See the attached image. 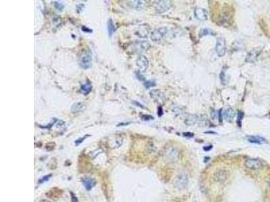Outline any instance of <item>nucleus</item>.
<instances>
[{
    "label": "nucleus",
    "mask_w": 270,
    "mask_h": 202,
    "mask_svg": "<svg viewBox=\"0 0 270 202\" xmlns=\"http://www.w3.org/2000/svg\"><path fill=\"white\" fill-rule=\"evenodd\" d=\"M171 1H166V0H161V1H157L154 4V7L158 13H164L170 9L172 7Z\"/></svg>",
    "instance_id": "nucleus-4"
},
{
    "label": "nucleus",
    "mask_w": 270,
    "mask_h": 202,
    "mask_svg": "<svg viewBox=\"0 0 270 202\" xmlns=\"http://www.w3.org/2000/svg\"><path fill=\"white\" fill-rule=\"evenodd\" d=\"M228 177V174L226 170L220 169L213 174V179L218 183L225 182Z\"/></svg>",
    "instance_id": "nucleus-10"
},
{
    "label": "nucleus",
    "mask_w": 270,
    "mask_h": 202,
    "mask_svg": "<svg viewBox=\"0 0 270 202\" xmlns=\"http://www.w3.org/2000/svg\"><path fill=\"white\" fill-rule=\"evenodd\" d=\"M247 139L248 142L251 144H263L266 143V140L263 137L258 136H249L247 137Z\"/></svg>",
    "instance_id": "nucleus-12"
},
{
    "label": "nucleus",
    "mask_w": 270,
    "mask_h": 202,
    "mask_svg": "<svg viewBox=\"0 0 270 202\" xmlns=\"http://www.w3.org/2000/svg\"><path fill=\"white\" fill-rule=\"evenodd\" d=\"M142 119L144 121H149L151 119H153V117H151V115H143Z\"/></svg>",
    "instance_id": "nucleus-31"
},
{
    "label": "nucleus",
    "mask_w": 270,
    "mask_h": 202,
    "mask_svg": "<svg viewBox=\"0 0 270 202\" xmlns=\"http://www.w3.org/2000/svg\"><path fill=\"white\" fill-rule=\"evenodd\" d=\"M259 51H257L256 50H253L250 51L249 53H248V55H247V57H246V61L247 62H254L255 61L256 58L257 57V56L259 55Z\"/></svg>",
    "instance_id": "nucleus-15"
},
{
    "label": "nucleus",
    "mask_w": 270,
    "mask_h": 202,
    "mask_svg": "<svg viewBox=\"0 0 270 202\" xmlns=\"http://www.w3.org/2000/svg\"><path fill=\"white\" fill-rule=\"evenodd\" d=\"M243 117H244V113L241 111L238 112V119H237V122L238 123H241V121L243 119Z\"/></svg>",
    "instance_id": "nucleus-27"
},
{
    "label": "nucleus",
    "mask_w": 270,
    "mask_h": 202,
    "mask_svg": "<svg viewBox=\"0 0 270 202\" xmlns=\"http://www.w3.org/2000/svg\"><path fill=\"white\" fill-rule=\"evenodd\" d=\"M209 34H210L209 30L207 29V28L201 29V31H200V32H199L200 37H204V36H206V35H208Z\"/></svg>",
    "instance_id": "nucleus-24"
},
{
    "label": "nucleus",
    "mask_w": 270,
    "mask_h": 202,
    "mask_svg": "<svg viewBox=\"0 0 270 202\" xmlns=\"http://www.w3.org/2000/svg\"><path fill=\"white\" fill-rule=\"evenodd\" d=\"M82 31L83 32H86V33H91V32H93V30L88 28H87V27H86L85 26H82Z\"/></svg>",
    "instance_id": "nucleus-29"
},
{
    "label": "nucleus",
    "mask_w": 270,
    "mask_h": 202,
    "mask_svg": "<svg viewBox=\"0 0 270 202\" xmlns=\"http://www.w3.org/2000/svg\"><path fill=\"white\" fill-rule=\"evenodd\" d=\"M82 184L85 186V187L86 190H91L92 188H93L94 185H95V180H94L93 179L90 177H85L82 178Z\"/></svg>",
    "instance_id": "nucleus-13"
},
{
    "label": "nucleus",
    "mask_w": 270,
    "mask_h": 202,
    "mask_svg": "<svg viewBox=\"0 0 270 202\" xmlns=\"http://www.w3.org/2000/svg\"><path fill=\"white\" fill-rule=\"evenodd\" d=\"M87 136H85L82 137H80V138L76 140V141H75V145H78L79 144H82V143L83 142L84 140L85 139L86 137H87Z\"/></svg>",
    "instance_id": "nucleus-26"
},
{
    "label": "nucleus",
    "mask_w": 270,
    "mask_h": 202,
    "mask_svg": "<svg viewBox=\"0 0 270 202\" xmlns=\"http://www.w3.org/2000/svg\"><path fill=\"white\" fill-rule=\"evenodd\" d=\"M70 194H71V199H72V202H78V199H77V198H76V196L74 193H73L72 192H71L70 193Z\"/></svg>",
    "instance_id": "nucleus-30"
},
{
    "label": "nucleus",
    "mask_w": 270,
    "mask_h": 202,
    "mask_svg": "<svg viewBox=\"0 0 270 202\" xmlns=\"http://www.w3.org/2000/svg\"><path fill=\"white\" fill-rule=\"evenodd\" d=\"M188 183V175L184 172H180L173 180V185L178 190H183L187 187Z\"/></svg>",
    "instance_id": "nucleus-1"
},
{
    "label": "nucleus",
    "mask_w": 270,
    "mask_h": 202,
    "mask_svg": "<svg viewBox=\"0 0 270 202\" xmlns=\"http://www.w3.org/2000/svg\"><path fill=\"white\" fill-rule=\"evenodd\" d=\"M220 78L221 82L222 83V84H226V82L227 80H226V78L225 72L221 71V74H220Z\"/></svg>",
    "instance_id": "nucleus-25"
},
{
    "label": "nucleus",
    "mask_w": 270,
    "mask_h": 202,
    "mask_svg": "<svg viewBox=\"0 0 270 202\" xmlns=\"http://www.w3.org/2000/svg\"><path fill=\"white\" fill-rule=\"evenodd\" d=\"M107 28L108 34H109L110 37H112V34L114 33V32L116 31V26L112 18L108 19V20L107 22Z\"/></svg>",
    "instance_id": "nucleus-17"
},
{
    "label": "nucleus",
    "mask_w": 270,
    "mask_h": 202,
    "mask_svg": "<svg viewBox=\"0 0 270 202\" xmlns=\"http://www.w3.org/2000/svg\"><path fill=\"white\" fill-rule=\"evenodd\" d=\"M158 115L159 116V117H161V115L163 114V112L161 111L162 110V109H161V107H159V109H158Z\"/></svg>",
    "instance_id": "nucleus-33"
},
{
    "label": "nucleus",
    "mask_w": 270,
    "mask_h": 202,
    "mask_svg": "<svg viewBox=\"0 0 270 202\" xmlns=\"http://www.w3.org/2000/svg\"><path fill=\"white\" fill-rule=\"evenodd\" d=\"M155 85H156V83L155 82V81H153V80H147L144 82V86L147 89H148L150 88H153V87H154V86H155Z\"/></svg>",
    "instance_id": "nucleus-21"
},
{
    "label": "nucleus",
    "mask_w": 270,
    "mask_h": 202,
    "mask_svg": "<svg viewBox=\"0 0 270 202\" xmlns=\"http://www.w3.org/2000/svg\"><path fill=\"white\" fill-rule=\"evenodd\" d=\"M85 108V104L82 102H76L71 107V111L73 113H77Z\"/></svg>",
    "instance_id": "nucleus-18"
},
{
    "label": "nucleus",
    "mask_w": 270,
    "mask_h": 202,
    "mask_svg": "<svg viewBox=\"0 0 270 202\" xmlns=\"http://www.w3.org/2000/svg\"><path fill=\"white\" fill-rule=\"evenodd\" d=\"M78 63L81 68L84 69H88L92 66V58L91 56L88 53L83 54L81 55L78 60Z\"/></svg>",
    "instance_id": "nucleus-6"
},
{
    "label": "nucleus",
    "mask_w": 270,
    "mask_h": 202,
    "mask_svg": "<svg viewBox=\"0 0 270 202\" xmlns=\"http://www.w3.org/2000/svg\"><path fill=\"white\" fill-rule=\"evenodd\" d=\"M233 116H234V110L233 109H231V108H229V109L226 110L222 114V117L225 120H230L233 117Z\"/></svg>",
    "instance_id": "nucleus-19"
},
{
    "label": "nucleus",
    "mask_w": 270,
    "mask_h": 202,
    "mask_svg": "<svg viewBox=\"0 0 270 202\" xmlns=\"http://www.w3.org/2000/svg\"><path fill=\"white\" fill-rule=\"evenodd\" d=\"M268 184H269V187H270V180L269 181V183H268Z\"/></svg>",
    "instance_id": "nucleus-35"
},
{
    "label": "nucleus",
    "mask_w": 270,
    "mask_h": 202,
    "mask_svg": "<svg viewBox=\"0 0 270 202\" xmlns=\"http://www.w3.org/2000/svg\"><path fill=\"white\" fill-rule=\"evenodd\" d=\"M129 5L133 9L136 10H142L144 7L145 2L143 1H131L129 2Z\"/></svg>",
    "instance_id": "nucleus-16"
},
{
    "label": "nucleus",
    "mask_w": 270,
    "mask_h": 202,
    "mask_svg": "<svg viewBox=\"0 0 270 202\" xmlns=\"http://www.w3.org/2000/svg\"><path fill=\"white\" fill-rule=\"evenodd\" d=\"M54 6H55L56 9L58 10L59 11H62L64 7V5L62 4V3H59L58 1H54Z\"/></svg>",
    "instance_id": "nucleus-23"
},
{
    "label": "nucleus",
    "mask_w": 270,
    "mask_h": 202,
    "mask_svg": "<svg viewBox=\"0 0 270 202\" xmlns=\"http://www.w3.org/2000/svg\"><path fill=\"white\" fill-rule=\"evenodd\" d=\"M51 174L46 175V176H45L44 177H43L41 179H40V180H39V183H43V182L47 181V180H48L49 179H50V177H51Z\"/></svg>",
    "instance_id": "nucleus-28"
},
{
    "label": "nucleus",
    "mask_w": 270,
    "mask_h": 202,
    "mask_svg": "<svg viewBox=\"0 0 270 202\" xmlns=\"http://www.w3.org/2000/svg\"><path fill=\"white\" fill-rule=\"evenodd\" d=\"M113 138H114V140H113V141H111L110 142V144H113V145L112 148H113L120 147L122 145V139L120 137H113Z\"/></svg>",
    "instance_id": "nucleus-20"
},
{
    "label": "nucleus",
    "mask_w": 270,
    "mask_h": 202,
    "mask_svg": "<svg viewBox=\"0 0 270 202\" xmlns=\"http://www.w3.org/2000/svg\"><path fill=\"white\" fill-rule=\"evenodd\" d=\"M92 90V84L90 81L88 80H86L85 83H82L80 87V92L84 95H87L88 94L91 92Z\"/></svg>",
    "instance_id": "nucleus-14"
},
{
    "label": "nucleus",
    "mask_w": 270,
    "mask_h": 202,
    "mask_svg": "<svg viewBox=\"0 0 270 202\" xmlns=\"http://www.w3.org/2000/svg\"><path fill=\"white\" fill-rule=\"evenodd\" d=\"M196 121V118L195 117H194V116H190V117H189L185 121V123L187 124V125H193V124L195 123Z\"/></svg>",
    "instance_id": "nucleus-22"
},
{
    "label": "nucleus",
    "mask_w": 270,
    "mask_h": 202,
    "mask_svg": "<svg viewBox=\"0 0 270 202\" xmlns=\"http://www.w3.org/2000/svg\"><path fill=\"white\" fill-rule=\"evenodd\" d=\"M244 165L248 169L258 170L260 169L262 167V163L258 159L248 158L245 160Z\"/></svg>",
    "instance_id": "nucleus-9"
},
{
    "label": "nucleus",
    "mask_w": 270,
    "mask_h": 202,
    "mask_svg": "<svg viewBox=\"0 0 270 202\" xmlns=\"http://www.w3.org/2000/svg\"><path fill=\"white\" fill-rule=\"evenodd\" d=\"M141 73V72H140ZM140 72H137L136 73V76H137V78H138V79L139 80H145V78H144V77L142 76V75H141V74H140Z\"/></svg>",
    "instance_id": "nucleus-32"
},
{
    "label": "nucleus",
    "mask_w": 270,
    "mask_h": 202,
    "mask_svg": "<svg viewBox=\"0 0 270 202\" xmlns=\"http://www.w3.org/2000/svg\"><path fill=\"white\" fill-rule=\"evenodd\" d=\"M136 66L139 67L140 72H145L148 66V60L147 57L140 54L136 59Z\"/></svg>",
    "instance_id": "nucleus-7"
},
{
    "label": "nucleus",
    "mask_w": 270,
    "mask_h": 202,
    "mask_svg": "<svg viewBox=\"0 0 270 202\" xmlns=\"http://www.w3.org/2000/svg\"><path fill=\"white\" fill-rule=\"evenodd\" d=\"M164 156L167 162H175L179 159L180 152L177 148L173 146H168L165 150Z\"/></svg>",
    "instance_id": "nucleus-2"
},
{
    "label": "nucleus",
    "mask_w": 270,
    "mask_h": 202,
    "mask_svg": "<svg viewBox=\"0 0 270 202\" xmlns=\"http://www.w3.org/2000/svg\"><path fill=\"white\" fill-rule=\"evenodd\" d=\"M167 31H168V30L166 27H160V28L154 30L151 33V39L153 42L160 41L166 36V34L167 33Z\"/></svg>",
    "instance_id": "nucleus-3"
},
{
    "label": "nucleus",
    "mask_w": 270,
    "mask_h": 202,
    "mask_svg": "<svg viewBox=\"0 0 270 202\" xmlns=\"http://www.w3.org/2000/svg\"><path fill=\"white\" fill-rule=\"evenodd\" d=\"M150 96L151 98L154 100L158 104H163L166 101V96L164 92L159 90H153L150 92Z\"/></svg>",
    "instance_id": "nucleus-8"
},
{
    "label": "nucleus",
    "mask_w": 270,
    "mask_h": 202,
    "mask_svg": "<svg viewBox=\"0 0 270 202\" xmlns=\"http://www.w3.org/2000/svg\"><path fill=\"white\" fill-rule=\"evenodd\" d=\"M194 16L199 20H207V12L206 10L203 8L197 7L194 10Z\"/></svg>",
    "instance_id": "nucleus-11"
},
{
    "label": "nucleus",
    "mask_w": 270,
    "mask_h": 202,
    "mask_svg": "<svg viewBox=\"0 0 270 202\" xmlns=\"http://www.w3.org/2000/svg\"><path fill=\"white\" fill-rule=\"evenodd\" d=\"M215 51L217 55L219 57H220L225 55L226 53V46L225 39L224 38L220 37L217 39L215 45Z\"/></svg>",
    "instance_id": "nucleus-5"
},
{
    "label": "nucleus",
    "mask_w": 270,
    "mask_h": 202,
    "mask_svg": "<svg viewBox=\"0 0 270 202\" xmlns=\"http://www.w3.org/2000/svg\"><path fill=\"white\" fill-rule=\"evenodd\" d=\"M184 136H186V137H190L191 136H193L194 135L193 134H190V133H184Z\"/></svg>",
    "instance_id": "nucleus-34"
}]
</instances>
